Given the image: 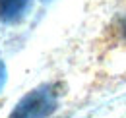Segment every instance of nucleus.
<instances>
[{"label": "nucleus", "mask_w": 126, "mask_h": 118, "mask_svg": "<svg viewBox=\"0 0 126 118\" xmlns=\"http://www.w3.org/2000/svg\"><path fill=\"white\" fill-rule=\"evenodd\" d=\"M4 83H6V68H4V64L0 62V89L4 87Z\"/></svg>", "instance_id": "7ed1b4c3"}, {"label": "nucleus", "mask_w": 126, "mask_h": 118, "mask_svg": "<svg viewBox=\"0 0 126 118\" xmlns=\"http://www.w3.org/2000/svg\"><path fill=\"white\" fill-rule=\"evenodd\" d=\"M56 106V95L50 85L35 89L27 93L17 106L14 108L10 118H47Z\"/></svg>", "instance_id": "f257e3e1"}, {"label": "nucleus", "mask_w": 126, "mask_h": 118, "mask_svg": "<svg viewBox=\"0 0 126 118\" xmlns=\"http://www.w3.org/2000/svg\"><path fill=\"white\" fill-rule=\"evenodd\" d=\"M29 0H0V17L6 21H14L25 12Z\"/></svg>", "instance_id": "f03ea898"}]
</instances>
